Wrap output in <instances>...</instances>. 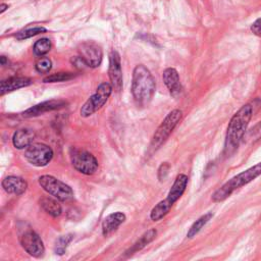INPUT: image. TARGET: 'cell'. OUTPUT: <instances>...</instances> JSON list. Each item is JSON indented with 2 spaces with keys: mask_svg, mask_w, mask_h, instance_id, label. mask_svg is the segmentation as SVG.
I'll return each instance as SVG.
<instances>
[{
  "mask_svg": "<svg viewBox=\"0 0 261 261\" xmlns=\"http://www.w3.org/2000/svg\"><path fill=\"white\" fill-rule=\"evenodd\" d=\"M252 114L253 108L251 104H245L230 118L226 129L224 144V151L227 155L233 153L238 149L245 136L249 122L252 118Z\"/></svg>",
  "mask_w": 261,
  "mask_h": 261,
  "instance_id": "cell-1",
  "label": "cell"
},
{
  "mask_svg": "<svg viewBox=\"0 0 261 261\" xmlns=\"http://www.w3.org/2000/svg\"><path fill=\"white\" fill-rule=\"evenodd\" d=\"M156 90L155 80L150 70L144 65L139 64L134 68L132 80V94L138 105H148Z\"/></svg>",
  "mask_w": 261,
  "mask_h": 261,
  "instance_id": "cell-2",
  "label": "cell"
},
{
  "mask_svg": "<svg viewBox=\"0 0 261 261\" xmlns=\"http://www.w3.org/2000/svg\"><path fill=\"white\" fill-rule=\"evenodd\" d=\"M260 174H261V162L246 169L245 171H242L241 173L237 174L236 176H233L229 180H227L224 185H222L218 190H216L214 192V194L212 195V201L213 202L224 201L236 190L251 182L256 177H258Z\"/></svg>",
  "mask_w": 261,
  "mask_h": 261,
  "instance_id": "cell-3",
  "label": "cell"
},
{
  "mask_svg": "<svg viewBox=\"0 0 261 261\" xmlns=\"http://www.w3.org/2000/svg\"><path fill=\"white\" fill-rule=\"evenodd\" d=\"M181 116H182V112L179 109H174L166 115V117L163 119V121L160 123V125L157 127L156 132L154 133V136L150 144L151 152H154L161 147V145L167 140L171 132L179 122V120L181 119Z\"/></svg>",
  "mask_w": 261,
  "mask_h": 261,
  "instance_id": "cell-4",
  "label": "cell"
},
{
  "mask_svg": "<svg viewBox=\"0 0 261 261\" xmlns=\"http://www.w3.org/2000/svg\"><path fill=\"white\" fill-rule=\"evenodd\" d=\"M112 86L109 83H102L98 86L96 92L85 102L81 108V115L83 117H89L96 111L101 109L107 102L112 93Z\"/></svg>",
  "mask_w": 261,
  "mask_h": 261,
  "instance_id": "cell-5",
  "label": "cell"
},
{
  "mask_svg": "<svg viewBox=\"0 0 261 261\" xmlns=\"http://www.w3.org/2000/svg\"><path fill=\"white\" fill-rule=\"evenodd\" d=\"M39 185L45 192L59 201H67L73 197L72 189L52 175L45 174L40 176Z\"/></svg>",
  "mask_w": 261,
  "mask_h": 261,
  "instance_id": "cell-6",
  "label": "cell"
},
{
  "mask_svg": "<svg viewBox=\"0 0 261 261\" xmlns=\"http://www.w3.org/2000/svg\"><path fill=\"white\" fill-rule=\"evenodd\" d=\"M70 160L72 166L81 173L91 175L98 169V161L91 153L74 149L70 153Z\"/></svg>",
  "mask_w": 261,
  "mask_h": 261,
  "instance_id": "cell-7",
  "label": "cell"
},
{
  "mask_svg": "<svg viewBox=\"0 0 261 261\" xmlns=\"http://www.w3.org/2000/svg\"><path fill=\"white\" fill-rule=\"evenodd\" d=\"M24 157L25 159L35 166H45L47 165L52 157H53V151L52 149L42 143H35L31 144L27 150L24 151Z\"/></svg>",
  "mask_w": 261,
  "mask_h": 261,
  "instance_id": "cell-8",
  "label": "cell"
},
{
  "mask_svg": "<svg viewBox=\"0 0 261 261\" xmlns=\"http://www.w3.org/2000/svg\"><path fill=\"white\" fill-rule=\"evenodd\" d=\"M79 53L80 57L89 67L95 68L101 64L103 53L98 44L94 42H84L79 47Z\"/></svg>",
  "mask_w": 261,
  "mask_h": 261,
  "instance_id": "cell-9",
  "label": "cell"
},
{
  "mask_svg": "<svg viewBox=\"0 0 261 261\" xmlns=\"http://www.w3.org/2000/svg\"><path fill=\"white\" fill-rule=\"evenodd\" d=\"M21 247L33 257H41L45 252L44 244L37 232L32 229L27 230L20 237Z\"/></svg>",
  "mask_w": 261,
  "mask_h": 261,
  "instance_id": "cell-10",
  "label": "cell"
},
{
  "mask_svg": "<svg viewBox=\"0 0 261 261\" xmlns=\"http://www.w3.org/2000/svg\"><path fill=\"white\" fill-rule=\"evenodd\" d=\"M108 75L112 88L116 92H119L122 89V69L120 63V56L115 50H112L109 55Z\"/></svg>",
  "mask_w": 261,
  "mask_h": 261,
  "instance_id": "cell-11",
  "label": "cell"
},
{
  "mask_svg": "<svg viewBox=\"0 0 261 261\" xmlns=\"http://www.w3.org/2000/svg\"><path fill=\"white\" fill-rule=\"evenodd\" d=\"M67 103L63 100H49V101H44L42 103H39L29 109H27L23 113L22 116L23 117H34V116H38L41 115L45 112L48 111H52V110H56V109H60L62 107H64Z\"/></svg>",
  "mask_w": 261,
  "mask_h": 261,
  "instance_id": "cell-12",
  "label": "cell"
},
{
  "mask_svg": "<svg viewBox=\"0 0 261 261\" xmlns=\"http://www.w3.org/2000/svg\"><path fill=\"white\" fill-rule=\"evenodd\" d=\"M2 188L8 194L21 195L22 193L25 192L28 184L22 177L9 175L2 180Z\"/></svg>",
  "mask_w": 261,
  "mask_h": 261,
  "instance_id": "cell-13",
  "label": "cell"
},
{
  "mask_svg": "<svg viewBox=\"0 0 261 261\" xmlns=\"http://www.w3.org/2000/svg\"><path fill=\"white\" fill-rule=\"evenodd\" d=\"M163 82L172 96H176L181 92L179 75L175 68L168 67L163 71Z\"/></svg>",
  "mask_w": 261,
  "mask_h": 261,
  "instance_id": "cell-14",
  "label": "cell"
},
{
  "mask_svg": "<svg viewBox=\"0 0 261 261\" xmlns=\"http://www.w3.org/2000/svg\"><path fill=\"white\" fill-rule=\"evenodd\" d=\"M188 176L186 174H178L171 187V189L168 192L166 200L170 202L172 205L182 196V194L186 191L187 185H188Z\"/></svg>",
  "mask_w": 261,
  "mask_h": 261,
  "instance_id": "cell-15",
  "label": "cell"
},
{
  "mask_svg": "<svg viewBox=\"0 0 261 261\" xmlns=\"http://www.w3.org/2000/svg\"><path fill=\"white\" fill-rule=\"evenodd\" d=\"M32 80L23 76H12L6 80H3L0 85V94L4 95L5 93L28 87L32 84Z\"/></svg>",
  "mask_w": 261,
  "mask_h": 261,
  "instance_id": "cell-16",
  "label": "cell"
},
{
  "mask_svg": "<svg viewBox=\"0 0 261 261\" xmlns=\"http://www.w3.org/2000/svg\"><path fill=\"white\" fill-rule=\"evenodd\" d=\"M34 139L35 133L33 129L20 128L14 133L12 137V143L16 149H24L28 148L31 144H33Z\"/></svg>",
  "mask_w": 261,
  "mask_h": 261,
  "instance_id": "cell-17",
  "label": "cell"
},
{
  "mask_svg": "<svg viewBox=\"0 0 261 261\" xmlns=\"http://www.w3.org/2000/svg\"><path fill=\"white\" fill-rule=\"evenodd\" d=\"M125 221V215L122 212H114L109 214L102 222V232L104 236H108Z\"/></svg>",
  "mask_w": 261,
  "mask_h": 261,
  "instance_id": "cell-18",
  "label": "cell"
},
{
  "mask_svg": "<svg viewBox=\"0 0 261 261\" xmlns=\"http://www.w3.org/2000/svg\"><path fill=\"white\" fill-rule=\"evenodd\" d=\"M156 234H157V231H156L155 228H151V229L147 230V231L132 246V248H129V249L125 252L126 256L133 255L134 253H136V252L142 250L143 248H145L149 243H151V242L155 239Z\"/></svg>",
  "mask_w": 261,
  "mask_h": 261,
  "instance_id": "cell-19",
  "label": "cell"
},
{
  "mask_svg": "<svg viewBox=\"0 0 261 261\" xmlns=\"http://www.w3.org/2000/svg\"><path fill=\"white\" fill-rule=\"evenodd\" d=\"M171 207H172V204L170 202H168L166 199L160 201L158 204H156L152 208V210L150 212V218L153 221L160 220L161 218H163L169 212Z\"/></svg>",
  "mask_w": 261,
  "mask_h": 261,
  "instance_id": "cell-20",
  "label": "cell"
},
{
  "mask_svg": "<svg viewBox=\"0 0 261 261\" xmlns=\"http://www.w3.org/2000/svg\"><path fill=\"white\" fill-rule=\"evenodd\" d=\"M40 205L48 214H50L53 217H57L61 214V206L55 199L48 197L43 198L40 200Z\"/></svg>",
  "mask_w": 261,
  "mask_h": 261,
  "instance_id": "cell-21",
  "label": "cell"
},
{
  "mask_svg": "<svg viewBox=\"0 0 261 261\" xmlns=\"http://www.w3.org/2000/svg\"><path fill=\"white\" fill-rule=\"evenodd\" d=\"M212 217H213V213H212V212H208V213L202 215L201 217H199V218L191 225V227L189 228L188 233H187V237H188L189 239L195 237V236L202 229V227H203Z\"/></svg>",
  "mask_w": 261,
  "mask_h": 261,
  "instance_id": "cell-22",
  "label": "cell"
},
{
  "mask_svg": "<svg viewBox=\"0 0 261 261\" xmlns=\"http://www.w3.org/2000/svg\"><path fill=\"white\" fill-rule=\"evenodd\" d=\"M51 47H52L51 41L49 39H47V38H42V39L38 40L34 44L33 50H34L35 55L43 56V55H45L46 53H48L51 50Z\"/></svg>",
  "mask_w": 261,
  "mask_h": 261,
  "instance_id": "cell-23",
  "label": "cell"
},
{
  "mask_svg": "<svg viewBox=\"0 0 261 261\" xmlns=\"http://www.w3.org/2000/svg\"><path fill=\"white\" fill-rule=\"evenodd\" d=\"M73 236L71 233L65 234V236H61L59 237L56 242H55V246H54V251L57 255H63L66 251L67 246L69 245V243L72 241Z\"/></svg>",
  "mask_w": 261,
  "mask_h": 261,
  "instance_id": "cell-24",
  "label": "cell"
},
{
  "mask_svg": "<svg viewBox=\"0 0 261 261\" xmlns=\"http://www.w3.org/2000/svg\"><path fill=\"white\" fill-rule=\"evenodd\" d=\"M46 29L44 27H34V28H30V29H25L23 31H20L16 34V39L18 40H24L34 36H37L41 33H45Z\"/></svg>",
  "mask_w": 261,
  "mask_h": 261,
  "instance_id": "cell-25",
  "label": "cell"
},
{
  "mask_svg": "<svg viewBox=\"0 0 261 261\" xmlns=\"http://www.w3.org/2000/svg\"><path fill=\"white\" fill-rule=\"evenodd\" d=\"M74 73L72 72H57V73H53L50 74L48 76H46L43 82L44 83H57V82H64V81H68L71 80L72 77H74Z\"/></svg>",
  "mask_w": 261,
  "mask_h": 261,
  "instance_id": "cell-26",
  "label": "cell"
},
{
  "mask_svg": "<svg viewBox=\"0 0 261 261\" xmlns=\"http://www.w3.org/2000/svg\"><path fill=\"white\" fill-rule=\"evenodd\" d=\"M35 67L39 73H48L52 67V62L48 57H41L37 60Z\"/></svg>",
  "mask_w": 261,
  "mask_h": 261,
  "instance_id": "cell-27",
  "label": "cell"
},
{
  "mask_svg": "<svg viewBox=\"0 0 261 261\" xmlns=\"http://www.w3.org/2000/svg\"><path fill=\"white\" fill-rule=\"evenodd\" d=\"M249 137L253 140V142L261 140V120L251 129Z\"/></svg>",
  "mask_w": 261,
  "mask_h": 261,
  "instance_id": "cell-28",
  "label": "cell"
},
{
  "mask_svg": "<svg viewBox=\"0 0 261 261\" xmlns=\"http://www.w3.org/2000/svg\"><path fill=\"white\" fill-rule=\"evenodd\" d=\"M169 164L167 162H164L160 165L159 169H158V178L160 180H163L165 178V176L167 175L168 173V170H169Z\"/></svg>",
  "mask_w": 261,
  "mask_h": 261,
  "instance_id": "cell-29",
  "label": "cell"
},
{
  "mask_svg": "<svg viewBox=\"0 0 261 261\" xmlns=\"http://www.w3.org/2000/svg\"><path fill=\"white\" fill-rule=\"evenodd\" d=\"M251 31L253 32V34H255L256 36L261 38V17H259L258 19H256L252 25H251Z\"/></svg>",
  "mask_w": 261,
  "mask_h": 261,
  "instance_id": "cell-30",
  "label": "cell"
},
{
  "mask_svg": "<svg viewBox=\"0 0 261 261\" xmlns=\"http://www.w3.org/2000/svg\"><path fill=\"white\" fill-rule=\"evenodd\" d=\"M71 62H72V64H73L75 67H77V68H83V67H85V66H88V65L85 63V61H84L80 56L72 58V59H71Z\"/></svg>",
  "mask_w": 261,
  "mask_h": 261,
  "instance_id": "cell-31",
  "label": "cell"
},
{
  "mask_svg": "<svg viewBox=\"0 0 261 261\" xmlns=\"http://www.w3.org/2000/svg\"><path fill=\"white\" fill-rule=\"evenodd\" d=\"M7 8H8V5H7V4H5V3H2V4H1V6H0V12H1V13H3Z\"/></svg>",
  "mask_w": 261,
  "mask_h": 261,
  "instance_id": "cell-32",
  "label": "cell"
}]
</instances>
